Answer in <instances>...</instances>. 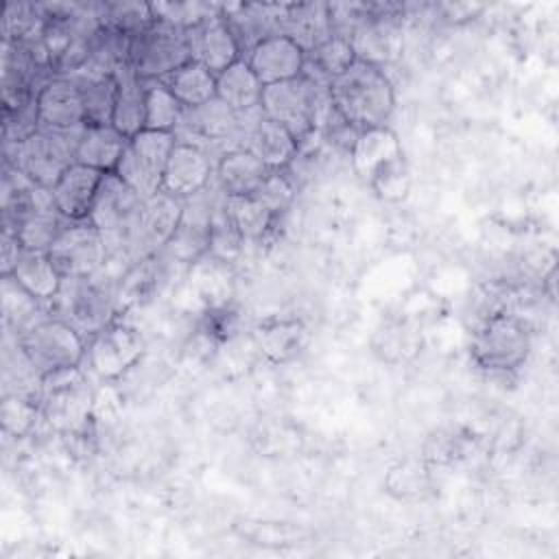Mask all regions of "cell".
<instances>
[{
  "label": "cell",
  "instance_id": "cell-1",
  "mask_svg": "<svg viewBox=\"0 0 559 559\" xmlns=\"http://www.w3.org/2000/svg\"><path fill=\"white\" fill-rule=\"evenodd\" d=\"M330 100L352 129L362 131L389 120L395 107V90L380 66L356 59L330 81Z\"/></svg>",
  "mask_w": 559,
  "mask_h": 559
},
{
  "label": "cell",
  "instance_id": "cell-2",
  "mask_svg": "<svg viewBox=\"0 0 559 559\" xmlns=\"http://www.w3.org/2000/svg\"><path fill=\"white\" fill-rule=\"evenodd\" d=\"M262 114L282 124L301 144L317 133L332 114L330 83L301 72V76L266 85L260 100Z\"/></svg>",
  "mask_w": 559,
  "mask_h": 559
},
{
  "label": "cell",
  "instance_id": "cell-3",
  "mask_svg": "<svg viewBox=\"0 0 559 559\" xmlns=\"http://www.w3.org/2000/svg\"><path fill=\"white\" fill-rule=\"evenodd\" d=\"M118 280L120 275H109L107 266L90 277H63L57 297L50 301V317L92 338L120 314Z\"/></svg>",
  "mask_w": 559,
  "mask_h": 559
},
{
  "label": "cell",
  "instance_id": "cell-4",
  "mask_svg": "<svg viewBox=\"0 0 559 559\" xmlns=\"http://www.w3.org/2000/svg\"><path fill=\"white\" fill-rule=\"evenodd\" d=\"M142 201L116 173H107L100 181L87 221L100 231L109 260L124 258L138 262V225Z\"/></svg>",
  "mask_w": 559,
  "mask_h": 559
},
{
  "label": "cell",
  "instance_id": "cell-5",
  "mask_svg": "<svg viewBox=\"0 0 559 559\" xmlns=\"http://www.w3.org/2000/svg\"><path fill=\"white\" fill-rule=\"evenodd\" d=\"M533 341L528 325L509 310H493L485 314L474 328L469 354L476 367L489 373H513L520 369L528 354Z\"/></svg>",
  "mask_w": 559,
  "mask_h": 559
},
{
  "label": "cell",
  "instance_id": "cell-6",
  "mask_svg": "<svg viewBox=\"0 0 559 559\" xmlns=\"http://www.w3.org/2000/svg\"><path fill=\"white\" fill-rule=\"evenodd\" d=\"M94 408V391L79 367L61 369L41 378L39 411L50 428L61 435H81Z\"/></svg>",
  "mask_w": 559,
  "mask_h": 559
},
{
  "label": "cell",
  "instance_id": "cell-7",
  "mask_svg": "<svg viewBox=\"0 0 559 559\" xmlns=\"http://www.w3.org/2000/svg\"><path fill=\"white\" fill-rule=\"evenodd\" d=\"M17 345L39 378L81 367L87 352L85 336L57 317H46L17 334Z\"/></svg>",
  "mask_w": 559,
  "mask_h": 559
},
{
  "label": "cell",
  "instance_id": "cell-8",
  "mask_svg": "<svg viewBox=\"0 0 559 559\" xmlns=\"http://www.w3.org/2000/svg\"><path fill=\"white\" fill-rule=\"evenodd\" d=\"M79 133H57L37 129L28 138L13 144V153L9 157L11 166L24 173L33 183L52 190L59 177L76 162V140Z\"/></svg>",
  "mask_w": 559,
  "mask_h": 559
},
{
  "label": "cell",
  "instance_id": "cell-9",
  "mask_svg": "<svg viewBox=\"0 0 559 559\" xmlns=\"http://www.w3.org/2000/svg\"><path fill=\"white\" fill-rule=\"evenodd\" d=\"M175 133L142 129L129 138L124 153L116 166V175L140 197L148 199L162 190V177L173 146Z\"/></svg>",
  "mask_w": 559,
  "mask_h": 559
},
{
  "label": "cell",
  "instance_id": "cell-10",
  "mask_svg": "<svg viewBox=\"0 0 559 559\" xmlns=\"http://www.w3.org/2000/svg\"><path fill=\"white\" fill-rule=\"evenodd\" d=\"M190 61L186 28L155 20L142 33L131 37L129 63L135 76L159 81L179 66Z\"/></svg>",
  "mask_w": 559,
  "mask_h": 559
},
{
  "label": "cell",
  "instance_id": "cell-11",
  "mask_svg": "<svg viewBox=\"0 0 559 559\" xmlns=\"http://www.w3.org/2000/svg\"><path fill=\"white\" fill-rule=\"evenodd\" d=\"M48 255L63 277H90L100 273L109 262V249L87 218L68 221L48 249Z\"/></svg>",
  "mask_w": 559,
  "mask_h": 559
},
{
  "label": "cell",
  "instance_id": "cell-12",
  "mask_svg": "<svg viewBox=\"0 0 559 559\" xmlns=\"http://www.w3.org/2000/svg\"><path fill=\"white\" fill-rule=\"evenodd\" d=\"M144 349L146 343L140 330L127 321L114 319L90 338L85 356L90 369L100 380H116L138 365Z\"/></svg>",
  "mask_w": 559,
  "mask_h": 559
},
{
  "label": "cell",
  "instance_id": "cell-13",
  "mask_svg": "<svg viewBox=\"0 0 559 559\" xmlns=\"http://www.w3.org/2000/svg\"><path fill=\"white\" fill-rule=\"evenodd\" d=\"M39 129L57 133H79L85 127L81 85L70 74L52 76L37 94Z\"/></svg>",
  "mask_w": 559,
  "mask_h": 559
},
{
  "label": "cell",
  "instance_id": "cell-14",
  "mask_svg": "<svg viewBox=\"0 0 559 559\" xmlns=\"http://www.w3.org/2000/svg\"><path fill=\"white\" fill-rule=\"evenodd\" d=\"M186 201L166 192H155L142 201L140 225H138V258L159 253L175 236L181 225Z\"/></svg>",
  "mask_w": 559,
  "mask_h": 559
},
{
  "label": "cell",
  "instance_id": "cell-15",
  "mask_svg": "<svg viewBox=\"0 0 559 559\" xmlns=\"http://www.w3.org/2000/svg\"><path fill=\"white\" fill-rule=\"evenodd\" d=\"M190 59L205 66L210 72L218 74L236 63L240 57V48L223 20V11L212 15L190 28H186Z\"/></svg>",
  "mask_w": 559,
  "mask_h": 559
},
{
  "label": "cell",
  "instance_id": "cell-16",
  "mask_svg": "<svg viewBox=\"0 0 559 559\" xmlns=\"http://www.w3.org/2000/svg\"><path fill=\"white\" fill-rule=\"evenodd\" d=\"M212 179V164L203 148L177 142L170 151V157L162 177V192L177 199H192L207 188Z\"/></svg>",
  "mask_w": 559,
  "mask_h": 559
},
{
  "label": "cell",
  "instance_id": "cell-17",
  "mask_svg": "<svg viewBox=\"0 0 559 559\" xmlns=\"http://www.w3.org/2000/svg\"><path fill=\"white\" fill-rule=\"evenodd\" d=\"M258 81L275 85L301 76L306 66V52L286 35H271L255 44L245 59Z\"/></svg>",
  "mask_w": 559,
  "mask_h": 559
},
{
  "label": "cell",
  "instance_id": "cell-18",
  "mask_svg": "<svg viewBox=\"0 0 559 559\" xmlns=\"http://www.w3.org/2000/svg\"><path fill=\"white\" fill-rule=\"evenodd\" d=\"M308 341V328L297 317H269L251 332L253 347L271 362L293 360Z\"/></svg>",
  "mask_w": 559,
  "mask_h": 559
},
{
  "label": "cell",
  "instance_id": "cell-19",
  "mask_svg": "<svg viewBox=\"0 0 559 559\" xmlns=\"http://www.w3.org/2000/svg\"><path fill=\"white\" fill-rule=\"evenodd\" d=\"M280 33L290 37L306 55L332 37L330 4L299 2L284 4L280 13Z\"/></svg>",
  "mask_w": 559,
  "mask_h": 559
},
{
  "label": "cell",
  "instance_id": "cell-20",
  "mask_svg": "<svg viewBox=\"0 0 559 559\" xmlns=\"http://www.w3.org/2000/svg\"><path fill=\"white\" fill-rule=\"evenodd\" d=\"M103 177V173L74 162L50 190L57 210L70 221L87 218Z\"/></svg>",
  "mask_w": 559,
  "mask_h": 559
},
{
  "label": "cell",
  "instance_id": "cell-21",
  "mask_svg": "<svg viewBox=\"0 0 559 559\" xmlns=\"http://www.w3.org/2000/svg\"><path fill=\"white\" fill-rule=\"evenodd\" d=\"M349 157L356 175L369 183L380 168H384L386 164L404 155H402V146L395 131L382 124V127L358 131L349 148Z\"/></svg>",
  "mask_w": 559,
  "mask_h": 559
},
{
  "label": "cell",
  "instance_id": "cell-22",
  "mask_svg": "<svg viewBox=\"0 0 559 559\" xmlns=\"http://www.w3.org/2000/svg\"><path fill=\"white\" fill-rule=\"evenodd\" d=\"M245 148L253 153L269 170H284L297 157L299 142L282 124L260 114L247 133Z\"/></svg>",
  "mask_w": 559,
  "mask_h": 559
},
{
  "label": "cell",
  "instance_id": "cell-23",
  "mask_svg": "<svg viewBox=\"0 0 559 559\" xmlns=\"http://www.w3.org/2000/svg\"><path fill=\"white\" fill-rule=\"evenodd\" d=\"M129 138H124L114 124H85L79 140L74 159L103 175L114 173Z\"/></svg>",
  "mask_w": 559,
  "mask_h": 559
},
{
  "label": "cell",
  "instance_id": "cell-24",
  "mask_svg": "<svg viewBox=\"0 0 559 559\" xmlns=\"http://www.w3.org/2000/svg\"><path fill=\"white\" fill-rule=\"evenodd\" d=\"M188 288L201 301L203 310L231 304L234 282H231L229 264L216 260L210 253H203L190 264Z\"/></svg>",
  "mask_w": 559,
  "mask_h": 559
},
{
  "label": "cell",
  "instance_id": "cell-25",
  "mask_svg": "<svg viewBox=\"0 0 559 559\" xmlns=\"http://www.w3.org/2000/svg\"><path fill=\"white\" fill-rule=\"evenodd\" d=\"M271 170L247 148H231L223 153L216 166V179L227 197L253 194Z\"/></svg>",
  "mask_w": 559,
  "mask_h": 559
},
{
  "label": "cell",
  "instance_id": "cell-26",
  "mask_svg": "<svg viewBox=\"0 0 559 559\" xmlns=\"http://www.w3.org/2000/svg\"><path fill=\"white\" fill-rule=\"evenodd\" d=\"M118 92H116V105L111 124L124 135L133 138L144 129L146 118V81L135 76L131 68L120 70L116 74Z\"/></svg>",
  "mask_w": 559,
  "mask_h": 559
},
{
  "label": "cell",
  "instance_id": "cell-27",
  "mask_svg": "<svg viewBox=\"0 0 559 559\" xmlns=\"http://www.w3.org/2000/svg\"><path fill=\"white\" fill-rule=\"evenodd\" d=\"M238 124V114H234L223 100L212 98L205 105L183 109L175 135L183 131L186 135H194L203 142H221L227 140Z\"/></svg>",
  "mask_w": 559,
  "mask_h": 559
},
{
  "label": "cell",
  "instance_id": "cell-28",
  "mask_svg": "<svg viewBox=\"0 0 559 559\" xmlns=\"http://www.w3.org/2000/svg\"><path fill=\"white\" fill-rule=\"evenodd\" d=\"M11 275L41 304H50L63 284V275L52 264L48 251L22 249Z\"/></svg>",
  "mask_w": 559,
  "mask_h": 559
},
{
  "label": "cell",
  "instance_id": "cell-29",
  "mask_svg": "<svg viewBox=\"0 0 559 559\" xmlns=\"http://www.w3.org/2000/svg\"><path fill=\"white\" fill-rule=\"evenodd\" d=\"M264 85L258 81L245 59H238L227 70L216 74V98L234 114H247L260 107Z\"/></svg>",
  "mask_w": 559,
  "mask_h": 559
},
{
  "label": "cell",
  "instance_id": "cell-30",
  "mask_svg": "<svg viewBox=\"0 0 559 559\" xmlns=\"http://www.w3.org/2000/svg\"><path fill=\"white\" fill-rule=\"evenodd\" d=\"M159 83H164L186 109L216 98V74L192 59L159 79Z\"/></svg>",
  "mask_w": 559,
  "mask_h": 559
},
{
  "label": "cell",
  "instance_id": "cell-31",
  "mask_svg": "<svg viewBox=\"0 0 559 559\" xmlns=\"http://www.w3.org/2000/svg\"><path fill=\"white\" fill-rule=\"evenodd\" d=\"M79 81L85 107V124H111L118 81L109 74H70Z\"/></svg>",
  "mask_w": 559,
  "mask_h": 559
},
{
  "label": "cell",
  "instance_id": "cell-32",
  "mask_svg": "<svg viewBox=\"0 0 559 559\" xmlns=\"http://www.w3.org/2000/svg\"><path fill=\"white\" fill-rule=\"evenodd\" d=\"M223 205L245 242H260L271 231L275 216L253 197H223Z\"/></svg>",
  "mask_w": 559,
  "mask_h": 559
},
{
  "label": "cell",
  "instance_id": "cell-33",
  "mask_svg": "<svg viewBox=\"0 0 559 559\" xmlns=\"http://www.w3.org/2000/svg\"><path fill=\"white\" fill-rule=\"evenodd\" d=\"M354 61H356V52H354L352 41L345 37L332 35L319 48H314L312 52L306 55L304 72L330 83L332 79L343 74Z\"/></svg>",
  "mask_w": 559,
  "mask_h": 559
},
{
  "label": "cell",
  "instance_id": "cell-34",
  "mask_svg": "<svg viewBox=\"0 0 559 559\" xmlns=\"http://www.w3.org/2000/svg\"><path fill=\"white\" fill-rule=\"evenodd\" d=\"M419 347H421L419 330L408 321H400V319L382 323L373 336L376 354H380V358L389 362L413 358L419 352Z\"/></svg>",
  "mask_w": 559,
  "mask_h": 559
},
{
  "label": "cell",
  "instance_id": "cell-35",
  "mask_svg": "<svg viewBox=\"0 0 559 559\" xmlns=\"http://www.w3.org/2000/svg\"><path fill=\"white\" fill-rule=\"evenodd\" d=\"M432 480H430V469L426 459H406L395 463L386 478H384V489L400 500H415L421 498L430 491Z\"/></svg>",
  "mask_w": 559,
  "mask_h": 559
},
{
  "label": "cell",
  "instance_id": "cell-36",
  "mask_svg": "<svg viewBox=\"0 0 559 559\" xmlns=\"http://www.w3.org/2000/svg\"><path fill=\"white\" fill-rule=\"evenodd\" d=\"M183 105L173 96V92L159 81H146V118L144 129L175 133L181 122Z\"/></svg>",
  "mask_w": 559,
  "mask_h": 559
},
{
  "label": "cell",
  "instance_id": "cell-37",
  "mask_svg": "<svg viewBox=\"0 0 559 559\" xmlns=\"http://www.w3.org/2000/svg\"><path fill=\"white\" fill-rule=\"evenodd\" d=\"M2 310L7 323H13L20 334L41 321L37 319L41 301H37L28 290H24L13 275H2Z\"/></svg>",
  "mask_w": 559,
  "mask_h": 559
},
{
  "label": "cell",
  "instance_id": "cell-38",
  "mask_svg": "<svg viewBox=\"0 0 559 559\" xmlns=\"http://www.w3.org/2000/svg\"><path fill=\"white\" fill-rule=\"evenodd\" d=\"M242 245H245V240L238 234L236 225L231 223V218H229V214L223 205V199H221V203L214 205V212H212V218H210L207 253L214 255L216 260L225 262V264H231L240 255Z\"/></svg>",
  "mask_w": 559,
  "mask_h": 559
},
{
  "label": "cell",
  "instance_id": "cell-39",
  "mask_svg": "<svg viewBox=\"0 0 559 559\" xmlns=\"http://www.w3.org/2000/svg\"><path fill=\"white\" fill-rule=\"evenodd\" d=\"M103 11L98 13L100 26L116 28L129 37L142 33L146 26L155 22L151 4H140V2H114V4H103Z\"/></svg>",
  "mask_w": 559,
  "mask_h": 559
},
{
  "label": "cell",
  "instance_id": "cell-40",
  "mask_svg": "<svg viewBox=\"0 0 559 559\" xmlns=\"http://www.w3.org/2000/svg\"><path fill=\"white\" fill-rule=\"evenodd\" d=\"M37 417H41L39 411V397L28 393H9L2 397L0 404V419L2 428L13 437H24L35 426Z\"/></svg>",
  "mask_w": 559,
  "mask_h": 559
},
{
  "label": "cell",
  "instance_id": "cell-41",
  "mask_svg": "<svg viewBox=\"0 0 559 559\" xmlns=\"http://www.w3.org/2000/svg\"><path fill=\"white\" fill-rule=\"evenodd\" d=\"M369 186L382 201H389V203L404 201L408 190H411V173H408V166H406L404 157H400V159L386 164L384 168H380L371 177Z\"/></svg>",
  "mask_w": 559,
  "mask_h": 559
},
{
  "label": "cell",
  "instance_id": "cell-42",
  "mask_svg": "<svg viewBox=\"0 0 559 559\" xmlns=\"http://www.w3.org/2000/svg\"><path fill=\"white\" fill-rule=\"evenodd\" d=\"M253 197L277 218L284 214L295 197V188L284 175V170H271L266 179L260 183V188L253 192Z\"/></svg>",
  "mask_w": 559,
  "mask_h": 559
},
{
  "label": "cell",
  "instance_id": "cell-43",
  "mask_svg": "<svg viewBox=\"0 0 559 559\" xmlns=\"http://www.w3.org/2000/svg\"><path fill=\"white\" fill-rule=\"evenodd\" d=\"M242 535L253 544L280 548V546L297 544V539H301L304 533L284 522H247V526L242 528Z\"/></svg>",
  "mask_w": 559,
  "mask_h": 559
}]
</instances>
